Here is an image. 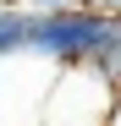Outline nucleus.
<instances>
[{"mask_svg": "<svg viewBox=\"0 0 121 126\" xmlns=\"http://www.w3.org/2000/svg\"><path fill=\"white\" fill-rule=\"evenodd\" d=\"M22 38H28V11H0V60L22 49Z\"/></svg>", "mask_w": 121, "mask_h": 126, "instance_id": "obj_1", "label": "nucleus"}]
</instances>
